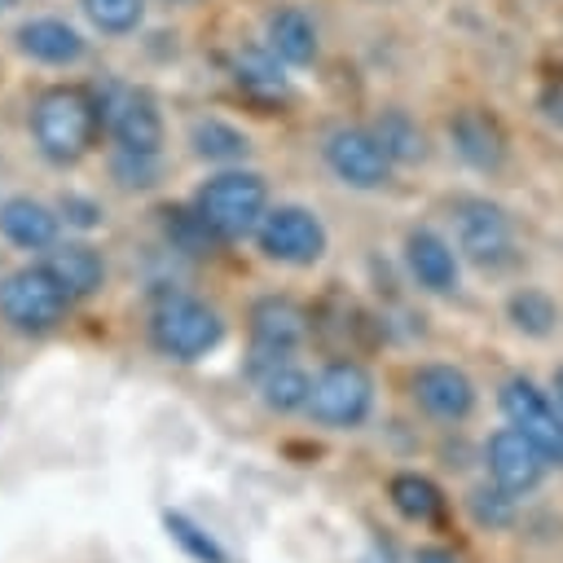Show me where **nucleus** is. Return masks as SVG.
<instances>
[{"label":"nucleus","instance_id":"f03ea898","mask_svg":"<svg viewBox=\"0 0 563 563\" xmlns=\"http://www.w3.org/2000/svg\"><path fill=\"white\" fill-rule=\"evenodd\" d=\"M194 211L216 233V242H242L255 238L264 211H268V185L251 167H220L207 176L194 194Z\"/></svg>","mask_w":563,"mask_h":563},{"label":"nucleus","instance_id":"39448f33","mask_svg":"<svg viewBox=\"0 0 563 563\" xmlns=\"http://www.w3.org/2000/svg\"><path fill=\"white\" fill-rule=\"evenodd\" d=\"M317 427L325 431H356L369 422L374 413V378L361 361H330L317 378H312V396L303 409Z\"/></svg>","mask_w":563,"mask_h":563},{"label":"nucleus","instance_id":"bb28decb","mask_svg":"<svg viewBox=\"0 0 563 563\" xmlns=\"http://www.w3.org/2000/svg\"><path fill=\"white\" fill-rule=\"evenodd\" d=\"M519 497L515 493H506L501 484H475L471 493H466V510H471V519L484 528V532H506V528H515V515H519V506H515Z\"/></svg>","mask_w":563,"mask_h":563},{"label":"nucleus","instance_id":"1a4fd4ad","mask_svg":"<svg viewBox=\"0 0 563 563\" xmlns=\"http://www.w3.org/2000/svg\"><path fill=\"white\" fill-rule=\"evenodd\" d=\"M453 238H457V251L479 268H501L515 255L510 216L488 198H457L453 202Z\"/></svg>","mask_w":563,"mask_h":563},{"label":"nucleus","instance_id":"c9c22d12","mask_svg":"<svg viewBox=\"0 0 563 563\" xmlns=\"http://www.w3.org/2000/svg\"><path fill=\"white\" fill-rule=\"evenodd\" d=\"M172 4H180V0H172Z\"/></svg>","mask_w":563,"mask_h":563},{"label":"nucleus","instance_id":"ddd939ff","mask_svg":"<svg viewBox=\"0 0 563 563\" xmlns=\"http://www.w3.org/2000/svg\"><path fill=\"white\" fill-rule=\"evenodd\" d=\"M101 114H106V128H110L119 150H132V154H158L163 150V110H158L154 92L119 88L110 101H101Z\"/></svg>","mask_w":563,"mask_h":563},{"label":"nucleus","instance_id":"7ed1b4c3","mask_svg":"<svg viewBox=\"0 0 563 563\" xmlns=\"http://www.w3.org/2000/svg\"><path fill=\"white\" fill-rule=\"evenodd\" d=\"M150 343L158 356L194 365L224 343V317L198 295L167 290L150 308Z\"/></svg>","mask_w":563,"mask_h":563},{"label":"nucleus","instance_id":"0eeeda50","mask_svg":"<svg viewBox=\"0 0 563 563\" xmlns=\"http://www.w3.org/2000/svg\"><path fill=\"white\" fill-rule=\"evenodd\" d=\"M497 405H501L506 422L519 427L545 453V462L563 471V409L554 405V396L541 391L528 374H510L497 387Z\"/></svg>","mask_w":563,"mask_h":563},{"label":"nucleus","instance_id":"6ab92c4d","mask_svg":"<svg viewBox=\"0 0 563 563\" xmlns=\"http://www.w3.org/2000/svg\"><path fill=\"white\" fill-rule=\"evenodd\" d=\"M44 264L53 268L70 299H92L106 286V260L92 242H57L44 251Z\"/></svg>","mask_w":563,"mask_h":563},{"label":"nucleus","instance_id":"dca6fc26","mask_svg":"<svg viewBox=\"0 0 563 563\" xmlns=\"http://www.w3.org/2000/svg\"><path fill=\"white\" fill-rule=\"evenodd\" d=\"M0 233L18 251H48L62 242V216H57V207H48L31 194H13L0 202Z\"/></svg>","mask_w":563,"mask_h":563},{"label":"nucleus","instance_id":"72a5a7b5","mask_svg":"<svg viewBox=\"0 0 563 563\" xmlns=\"http://www.w3.org/2000/svg\"><path fill=\"white\" fill-rule=\"evenodd\" d=\"M550 396H554V405L563 409V365H554V374H550Z\"/></svg>","mask_w":563,"mask_h":563},{"label":"nucleus","instance_id":"4468645a","mask_svg":"<svg viewBox=\"0 0 563 563\" xmlns=\"http://www.w3.org/2000/svg\"><path fill=\"white\" fill-rule=\"evenodd\" d=\"M462 251L435 229H409L405 233V268L427 295H453L462 282Z\"/></svg>","mask_w":563,"mask_h":563},{"label":"nucleus","instance_id":"a211bd4d","mask_svg":"<svg viewBox=\"0 0 563 563\" xmlns=\"http://www.w3.org/2000/svg\"><path fill=\"white\" fill-rule=\"evenodd\" d=\"M264 48L286 66H312L317 62V26L303 9L282 4L264 18Z\"/></svg>","mask_w":563,"mask_h":563},{"label":"nucleus","instance_id":"20e7f679","mask_svg":"<svg viewBox=\"0 0 563 563\" xmlns=\"http://www.w3.org/2000/svg\"><path fill=\"white\" fill-rule=\"evenodd\" d=\"M70 295L66 286L53 277V268L40 264H22L9 277H0V317L18 330V334H48L66 321L70 312Z\"/></svg>","mask_w":563,"mask_h":563},{"label":"nucleus","instance_id":"c756f323","mask_svg":"<svg viewBox=\"0 0 563 563\" xmlns=\"http://www.w3.org/2000/svg\"><path fill=\"white\" fill-rule=\"evenodd\" d=\"M158 154H132V150H114L110 158V176L123 185V189H150L158 185Z\"/></svg>","mask_w":563,"mask_h":563},{"label":"nucleus","instance_id":"423d86ee","mask_svg":"<svg viewBox=\"0 0 563 563\" xmlns=\"http://www.w3.org/2000/svg\"><path fill=\"white\" fill-rule=\"evenodd\" d=\"M255 246L264 260L286 264V268H312L325 251H330V233L321 224V216L303 202H277L264 211L260 229H255Z\"/></svg>","mask_w":563,"mask_h":563},{"label":"nucleus","instance_id":"2f4dec72","mask_svg":"<svg viewBox=\"0 0 563 563\" xmlns=\"http://www.w3.org/2000/svg\"><path fill=\"white\" fill-rule=\"evenodd\" d=\"M541 114H545L550 123H559V128H563V79H559V84H550V88L541 92Z\"/></svg>","mask_w":563,"mask_h":563},{"label":"nucleus","instance_id":"5701e85b","mask_svg":"<svg viewBox=\"0 0 563 563\" xmlns=\"http://www.w3.org/2000/svg\"><path fill=\"white\" fill-rule=\"evenodd\" d=\"M255 391H260V405L268 413H303L308 409V396H312V378L299 365L282 361L277 369H268L264 378H255Z\"/></svg>","mask_w":563,"mask_h":563},{"label":"nucleus","instance_id":"2eb2a0df","mask_svg":"<svg viewBox=\"0 0 563 563\" xmlns=\"http://www.w3.org/2000/svg\"><path fill=\"white\" fill-rule=\"evenodd\" d=\"M449 141H453V154L475 172H497L506 163V154H510L501 123L479 106H462L449 119Z\"/></svg>","mask_w":563,"mask_h":563},{"label":"nucleus","instance_id":"aec40b11","mask_svg":"<svg viewBox=\"0 0 563 563\" xmlns=\"http://www.w3.org/2000/svg\"><path fill=\"white\" fill-rule=\"evenodd\" d=\"M189 150L202 158V163H220V167H242V158L251 154V136L229 123V119H216V114H202L189 123Z\"/></svg>","mask_w":563,"mask_h":563},{"label":"nucleus","instance_id":"7c9ffc66","mask_svg":"<svg viewBox=\"0 0 563 563\" xmlns=\"http://www.w3.org/2000/svg\"><path fill=\"white\" fill-rule=\"evenodd\" d=\"M57 216H62V224L97 229V224H101V202L88 198V194H62V198H57Z\"/></svg>","mask_w":563,"mask_h":563},{"label":"nucleus","instance_id":"473e14b6","mask_svg":"<svg viewBox=\"0 0 563 563\" xmlns=\"http://www.w3.org/2000/svg\"><path fill=\"white\" fill-rule=\"evenodd\" d=\"M413 563H462L449 545H418L413 550Z\"/></svg>","mask_w":563,"mask_h":563},{"label":"nucleus","instance_id":"f257e3e1","mask_svg":"<svg viewBox=\"0 0 563 563\" xmlns=\"http://www.w3.org/2000/svg\"><path fill=\"white\" fill-rule=\"evenodd\" d=\"M101 123H106V114H101L97 97L79 84H53L31 106V141L53 167L79 163L92 150Z\"/></svg>","mask_w":563,"mask_h":563},{"label":"nucleus","instance_id":"412c9836","mask_svg":"<svg viewBox=\"0 0 563 563\" xmlns=\"http://www.w3.org/2000/svg\"><path fill=\"white\" fill-rule=\"evenodd\" d=\"M387 501L400 519L409 523H435L444 515V493L431 475H418V471H396L391 484H387Z\"/></svg>","mask_w":563,"mask_h":563},{"label":"nucleus","instance_id":"9d476101","mask_svg":"<svg viewBox=\"0 0 563 563\" xmlns=\"http://www.w3.org/2000/svg\"><path fill=\"white\" fill-rule=\"evenodd\" d=\"M325 167L334 172V180H343L347 189H383L391 180V158L378 145L374 128H334L321 145Z\"/></svg>","mask_w":563,"mask_h":563},{"label":"nucleus","instance_id":"6e6552de","mask_svg":"<svg viewBox=\"0 0 563 563\" xmlns=\"http://www.w3.org/2000/svg\"><path fill=\"white\" fill-rule=\"evenodd\" d=\"M308 339V312L290 295H264L251 303V374L264 378Z\"/></svg>","mask_w":563,"mask_h":563},{"label":"nucleus","instance_id":"9b49d317","mask_svg":"<svg viewBox=\"0 0 563 563\" xmlns=\"http://www.w3.org/2000/svg\"><path fill=\"white\" fill-rule=\"evenodd\" d=\"M409 396H413V405H418L427 418L449 422V427L466 422V418L475 413V400H479L471 374H466L462 365H449V361H427V365H418V369L409 374Z\"/></svg>","mask_w":563,"mask_h":563},{"label":"nucleus","instance_id":"b1692460","mask_svg":"<svg viewBox=\"0 0 563 563\" xmlns=\"http://www.w3.org/2000/svg\"><path fill=\"white\" fill-rule=\"evenodd\" d=\"M506 317L523 339H550L559 325V303L541 290V286H519L506 299Z\"/></svg>","mask_w":563,"mask_h":563},{"label":"nucleus","instance_id":"cd10ccee","mask_svg":"<svg viewBox=\"0 0 563 563\" xmlns=\"http://www.w3.org/2000/svg\"><path fill=\"white\" fill-rule=\"evenodd\" d=\"M79 9L101 35H132L145 22V0H79Z\"/></svg>","mask_w":563,"mask_h":563},{"label":"nucleus","instance_id":"393cba45","mask_svg":"<svg viewBox=\"0 0 563 563\" xmlns=\"http://www.w3.org/2000/svg\"><path fill=\"white\" fill-rule=\"evenodd\" d=\"M163 532L172 537V545H180V554H189L194 563H233V554L185 510H163Z\"/></svg>","mask_w":563,"mask_h":563},{"label":"nucleus","instance_id":"f8f14e48","mask_svg":"<svg viewBox=\"0 0 563 563\" xmlns=\"http://www.w3.org/2000/svg\"><path fill=\"white\" fill-rule=\"evenodd\" d=\"M484 471H488V479L501 484L506 493L528 497V493H537V488L545 484L550 462H545V453H541L519 427L506 422V427H497V431L484 440Z\"/></svg>","mask_w":563,"mask_h":563},{"label":"nucleus","instance_id":"4be33fe9","mask_svg":"<svg viewBox=\"0 0 563 563\" xmlns=\"http://www.w3.org/2000/svg\"><path fill=\"white\" fill-rule=\"evenodd\" d=\"M374 136H378V145L387 150V158H391L396 167H413V163L427 158V132H422L418 119L405 114V110H383V114L374 119Z\"/></svg>","mask_w":563,"mask_h":563},{"label":"nucleus","instance_id":"c85d7f7f","mask_svg":"<svg viewBox=\"0 0 563 563\" xmlns=\"http://www.w3.org/2000/svg\"><path fill=\"white\" fill-rule=\"evenodd\" d=\"M163 224H167V238H172L180 251H189V255H198V251H207V246L216 242V233L202 224V216L194 211V202H189V207H167V211H163Z\"/></svg>","mask_w":563,"mask_h":563},{"label":"nucleus","instance_id":"a878e982","mask_svg":"<svg viewBox=\"0 0 563 563\" xmlns=\"http://www.w3.org/2000/svg\"><path fill=\"white\" fill-rule=\"evenodd\" d=\"M286 62H277L268 48H246L233 57V79L255 97H286Z\"/></svg>","mask_w":563,"mask_h":563},{"label":"nucleus","instance_id":"f704fd0d","mask_svg":"<svg viewBox=\"0 0 563 563\" xmlns=\"http://www.w3.org/2000/svg\"><path fill=\"white\" fill-rule=\"evenodd\" d=\"M13 4H18V0H0V13H9V9H13Z\"/></svg>","mask_w":563,"mask_h":563},{"label":"nucleus","instance_id":"f3484780","mask_svg":"<svg viewBox=\"0 0 563 563\" xmlns=\"http://www.w3.org/2000/svg\"><path fill=\"white\" fill-rule=\"evenodd\" d=\"M13 44L22 57H31L40 66H75L88 53V40L66 18H26L13 31Z\"/></svg>","mask_w":563,"mask_h":563}]
</instances>
